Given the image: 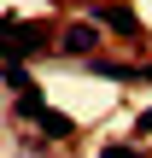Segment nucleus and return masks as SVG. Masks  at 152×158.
Here are the masks:
<instances>
[{
  "mask_svg": "<svg viewBox=\"0 0 152 158\" xmlns=\"http://www.w3.org/2000/svg\"><path fill=\"white\" fill-rule=\"evenodd\" d=\"M47 47H59V35H53L47 23H23V18H0V59L23 64V59H35V53H47Z\"/></svg>",
  "mask_w": 152,
  "mask_h": 158,
  "instance_id": "1",
  "label": "nucleus"
},
{
  "mask_svg": "<svg viewBox=\"0 0 152 158\" xmlns=\"http://www.w3.org/2000/svg\"><path fill=\"white\" fill-rule=\"evenodd\" d=\"M59 47H64L70 59H94V47H100V23H94V18H70V23L59 29Z\"/></svg>",
  "mask_w": 152,
  "mask_h": 158,
  "instance_id": "2",
  "label": "nucleus"
},
{
  "mask_svg": "<svg viewBox=\"0 0 152 158\" xmlns=\"http://www.w3.org/2000/svg\"><path fill=\"white\" fill-rule=\"evenodd\" d=\"M94 23H100V29H117V35H135V41H141V18H135V6H94Z\"/></svg>",
  "mask_w": 152,
  "mask_h": 158,
  "instance_id": "3",
  "label": "nucleus"
},
{
  "mask_svg": "<svg viewBox=\"0 0 152 158\" xmlns=\"http://www.w3.org/2000/svg\"><path fill=\"white\" fill-rule=\"evenodd\" d=\"M35 129H41V135H47V141H70V135H76V123H70V117H64V111H53V106H47V111H41V117H35Z\"/></svg>",
  "mask_w": 152,
  "mask_h": 158,
  "instance_id": "4",
  "label": "nucleus"
},
{
  "mask_svg": "<svg viewBox=\"0 0 152 158\" xmlns=\"http://www.w3.org/2000/svg\"><path fill=\"white\" fill-rule=\"evenodd\" d=\"M88 70H94V76H105V82H135V76H141L135 64H111V59H88Z\"/></svg>",
  "mask_w": 152,
  "mask_h": 158,
  "instance_id": "5",
  "label": "nucleus"
},
{
  "mask_svg": "<svg viewBox=\"0 0 152 158\" xmlns=\"http://www.w3.org/2000/svg\"><path fill=\"white\" fill-rule=\"evenodd\" d=\"M41 111H47V94H41V88H29V94H18V117H23V123H35Z\"/></svg>",
  "mask_w": 152,
  "mask_h": 158,
  "instance_id": "6",
  "label": "nucleus"
},
{
  "mask_svg": "<svg viewBox=\"0 0 152 158\" xmlns=\"http://www.w3.org/2000/svg\"><path fill=\"white\" fill-rule=\"evenodd\" d=\"M100 158H146V152H141L135 141H105V147H100Z\"/></svg>",
  "mask_w": 152,
  "mask_h": 158,
  "instance_id": "7",
  "label": "nucleus"
},
{
  "mask_svg": "<svg viewBox=\"0 0 152 158\" xmlns=\"http://www.w3.org/2000/svg\"><path fill=\"white\" fill-rule=\"evenodd\" d=\"M135 135H152V106L141 111V117H135Z\"/></svg>",
  "mask_w": 152,
  "mask_h": 158,
  "instance_id": "8",
  "label": "nucleus"
},
{
  "mask_svg": "<svg viewBox=\"0 0 152 158\" xmlns=\"http://www.w3.org/2000/svg\"><path fill=\"white\" fill-rule=\"evenodd\" d=\"M141 82H152V59H146V64H141Z\"/></svg>",
  "mask_w": 152,
  "mask_h": 158,
  "instance_id": "9",
  "label": "nucleus"
}]
</instances>
